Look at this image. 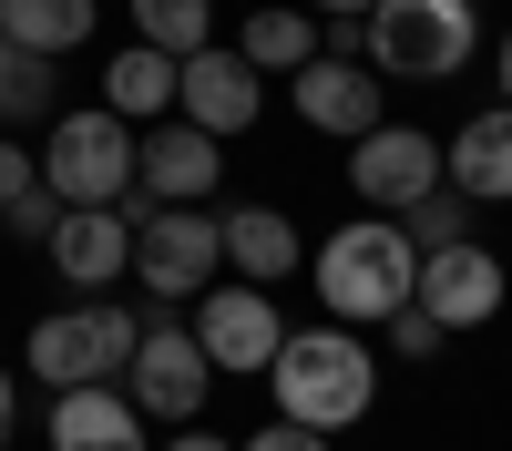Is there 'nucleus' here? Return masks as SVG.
<instances>
[{
  "label": "nucleus",
  "instance_id": "nucleus-30",
  "mask_svg": "<svg viewBox=\"0 0 512 451\" xmlns=\"http://www.w3.org/2000/svg\"><path fill=\"white\" fill-rule=\"evenodd\" d=\"M492 72H502V103H512V31H502V52H492Z\"/></svg>",
  "mask_w": 512,
  "mask_h": 451
},
{
  "label": "nucleus",
  "instance_id": "nucleus-6",
  "mask_svg": "<svg viewBox=\"0 0 512 451\" xmlns=\"http://www.w3.org/2000/svg\"><path fill=\"white\" fill-rule=\"evenodd\" d=\"M195 349H205L216 380H267L277 349H287V318H277L267 287H205L195 298Z\"/></svg>",
  "mask_w": 512,
  "mask_h": 451
},
{
  "label": "nucleus",
  "instance_id": "nucleus-23",
  "mask_svg": "<svg viewBox=\"0 0 512 451\" xmlns=\"http://www.w3.org/2000/svg\"><path fill=\"white\" fill-rule=\"evenodd\" d=\"M31 113H52V62H31L21 41H0V134Z\"/></svg>",
  "mask_w": 512,
  "mask_h": 451
},
{
  "label": "nucleus",
  "instance_id": "nucleus-31",
  "mask_svg": "<svg viewBox=\"0 0 512 451\" xmlns=\"http://www.w3.org/2000/svg\"><path fill=\"white\" fill-rule=\"evenodd\" d=\"M461 11H492V0H461Z\"/></svg>",
  "mask_w": 512,
  "mask_h": 451
},
{
  "label": "nucleus",
  "instance_id": "nucleus-10",
  "mask_svg": "<svg viewBox=\"0 0 512 451\" xmlns=\"http://www.w3.org/2000/svg\"><path fill=\"white\" fill-rule=\"evenodd\" d=\"M431 185H441V144L420 123H379L349 144V195H369V216H410Z\"/></svg>",
  "mask_w": 512,
  "mask_h": 451
},
{
  "label": "nucleus",
  "instance_id": "nucleus-16",
  "mask_svg": "<svg viewBox=\"0 0 512 451\" xmlns=\"http://www.w3.org/2000/svg\"><path fill=\"white\" fill-rule=\"evenodd\" d=\"M216 246H226L236 287H277V277H297V257H308L277 205H236V216H216Z\"/></svg>",
  "mask_w": 512,
  "mask_h": 451
},
{
  "label": "nucleus",
  "instance_id": "nucleus-13",
  "mask_svg": "<svg viewBox=\"0 0 512 451\" xmlns=\"http://www.w3.org/2000/svg\"><path fill=\"white\" fill-rule=\"evenodd\" d=\"M256 103H267V93H256V72L226 52V41H205V52L175 72V123H195V134H246V123H256Z\"/></svg>",
  "mask_w": 512,
  "mask_h": 451
},
{
  "label": "nucleus",
  "instance_id": "nucleus-9",
  "mask_svg": "<svg viewBox=\"0 0 512 451\" xmlns=\"http://www.w3.org/2000/svg\"><path fill=\"white\" fill-rule=\"evenodd\" d=\"M134 185L123 195V226H144L154 205H205L216 195V134H195V123H144L134 134Z\"/></svg>",
  "mask_w": 512,
  "mask_h": 451
},
{
  "label": "nucleus",
  "instance_id": "nucleus-26",
  "mask_svg": "<svg viewBox=\"0 0 512 451\" xmlns=\"http://www.w3.org/2000/svg\"><path fill=\"white\" fill-rule=\"evenodd\" d=\"M236 451H328V441H318V431H297V421H267V431H246Z\"/></svg>",
  "mask_w": 512,
  "mask_h": 451
},
{
  "label": "nucleus",
  "instance_id": "nucleus-18",
  "mask_svg": "<svg viewBox=\"0 0 512 451\" xmlns=\"http://www.w3.org/2000/svg\"><path fill=\"white\" fill-rule=\"evenodd\" d=\"M226 52H236L256 82H267V72H287V82H297V72H308V62L328 52V31H318L308 11H297V0H277V11H246V31L226 41Z\"/></svg>",
  "mask_w": 512,
  "mask_h": 451
},
{
  "label": "nucleus",
  "instance_id": "nucleus-11",
  "mask_svg": "<svg viewBox=\"0 0 512 451\" xmlns=\"http://www.w3.org/2000/svg\"><path fill=\"white\" fill-rule=\"evenodd\" d=\"M410 308L441 318V328H482V318H502V257H492L482 236H472V246H441V257H420Z\"/></svg>",
  "mask_w": 512,
  "mask_h": 451
},
{
  "label": "nucleus",
  "instance_id": "nucleus-29",
  "mask_svg": "<svg viewBox=\"0 0 512 451\" xmlns=\"http://www.w3.org/2000/svg\"><path fill=\"white\" fill-rule=\"evenodd\" d=\"M164 451H236V441H226V431H195V421H185V431L164 441Z\"/></svg>",
  "mask_w": 512,
  "mask_h": 451
},
{
  "label": "nucleus",
  "instance_id": "nucleus-14",
  "mask_svg": "<svg viewBox=\"0 0 512 451\" xmlns=\"http://www.w3.org/2000/svg\"><path fill=\"white\" fill-rule=\"evenodd\" d=\"M52 267L82 287V298H113V277H134V226H123V205H62Z\"/></svg>",
  "mask_w": 512,
  "mask_h": 451
},
{
  "label": "nucleus",
  "instance_id": "nucleus-5",
  "mask_svg": "<svg viewBox=\"0 0 512 451\" xmlns=\"http://www.w3.org/2000/svg\"><path fill=\"white\" fill-rule=\"evenodd\" d=\"M41 185L62 205H123L134 195V123L123 113H52V134H41Z\"/></svg>",
  "mask_w": 512,
  "mask_h": 451
},
{
  "label": "nucleus",
  "instance_id": "nucleus-22",
  "mask_svg": "<svg viewBox=\"0 0 512 451\" xmlns=\"http://www.w3.org/2000/svg\"><path fill=\"white\" fill-rule=\"evenodd\" d=\"M472 216H482L472 195H451V185H431V195H420L410 216H400V236L420 246V257H441V246H472Z\"/></svg>",
  "mask_w": 512,
  "mask_h": 451
},
{
  "label": "nucleus",
  "instance_id": "nucleus-2",
  "mask_svg": "<svg viewBox=\"0 0 512 451\" xmlns=\"http://www.w3.org/2000/svg\"><path fill=\"white\" fill-rule=\"evenodd\" d=\"M308 287L328 298V328H369V318L390 328L420 287V246L400 236V216H349V226H328Z\"/></svg>",
  "mask_w": 512,
  "mask_h": 451
},
{
  "label": "nucleus",
  "instance_id": "nucleus-12",
  "mask_svg": "<svg viewBox=\"0 0 512 451\" xmlns=\"http://www.w3.org/2000/svg\"><path fill=\"white\" fill-rule=\"evenodd\" d=\"M297 113H308V134H328V144H359V134H379V72L369 62H349V52H318L308 72H297Z\"/></svg>",
  "mask_w": 512,
  "mask_h": 451
},
{
  "label": "nucleus",
  "instance_id": "nucleus-19",
  "mask_svg": "<svg viewBox=\"0 0 512 451\" xmlns=\"http://www.w3.org/2000/svg\"><path fill=\"white\" fill-rule=\"evenodd\" d=\"M175 72L185 62H164V52H144V41H123V52L103 62V113H123L144 134V123H175Z\"/></svg>",
  "mask_w": 512,
  "mask_h": 451
},
{
  "label": "nucleus",
  "instance_id": "nucleus-28",
  "mask_svg": "<svg viewBox=\"0 0 512 451\" xmlns=\"http://www.w3.org/2000/svg\"><path fill=\"white\" fill-rule=\"evenodd\" d=\"M11 431H21V380L0 369V451H11Z\"/></svg>",
  "mask_w": 512,
  "mask_h": 451
},
{
  "label": "nucleus",
  "instance_id": "nucleus-21",
  "mask_svg": "<svg viewBox=\"0 0 512 451\" xmlns=\"http://www.w3.org/2000/svg\"><path fill=\"white\" fill-rule=\"evenodd\" d=\"M134 31H144V52L195 62V52H205V31H216V0H134Z\"/></svg>",
  "mask_w": 512,
  "mask_h": 451
},
{
  "label": "nucleus",
  "instance_id": "nucleus-17",
  "mask_svg": "<svg viewBox=\"0 0 512 451\" xmlns=\"http://www.w3.org/2000/svg\"><path fill=\"white\" fill-rule=\"evenodd\" d=\"M52 451H154V441H144V410L123 390H62L52 400Z\"/></svg>",
  "mask_w": 512,
  "mask_h": 451
},
{
  "label": "nucleus",
  "instance_id": "nucleus-15",
  "mask_svg": "<svg viewBox=\"0 0 512 451\" xmlns=\"http://www.w3.org/2000/svg\"><path fill=\"white\" fill-rule=\"evenodd\" d=\"M441 185L472 195V205H512V103H502V113H472V123L441 144Z\"/></svg>",
  "mask_w": 512,
  "mask_h": 451
},
{
  "label": "nucleus",
  "instance_id": "nucleus-8",
  "mask_svg": "<svg viewBox=\"0 0 512 451\" xmlns=\"http://www.w3.org/2000/svg\"><path fill=\"white\" fill-rule=\"evenodd\" d=\"M205 390H216V369H205V349H195V328H175V318H154L144 339H134V369H123V400H134L144 421H164V431H185L195 410H205Z\"/></svg>",
  "mask_w": 512,
  "mask_h": 451
},
{
  "label": "nucleus",
  "instance_id": "nucleus-25",
  "mask_svg": "<svg viewBox=\"0 0 512 451\" xmlns=\"http://www.w3.org/2000/svg\"><path fill=\"white\" fill-rule=\"evenodd\" d=\"M441 339H451V328H441V318H420V308L390 318V359H441Z\"/></svg>",
  "mask_w": 512,
  "mask_h": 451
},
{
  "label": "nucleus",
  "instance_id": "nucleus-4",
  "mask_svg": "<svg viewBox=\"0 0 512 451\" xmlns=\"http://www.w3.org/2000/svg\"><path fill=\"white\" fill-rule=\"evenodd\" d=\"M359 41H369V62L400 72V82H451L472 62V41H482V11H461V0H379L359 21Z\"/></svg>",
  "mask_w": 512,
  "mask_h": 451
},
{
  "label": "nucleus",
  "instance_id": "nucleus-20",
  "mask_svg": "<svg viewBox=\"0 0 512 451\" xmlns=\"http://www.w3.org/2000/svg\"><path fill=\"white\" fill-rule=\"evenodd\" d=\"M0 41H21L31 62H62L93 41V0H0Z\"/></svg>",
  "mask_w": 512,
  "mask_h": 451
},
{
  "label": "nucleus",
  "instance_id": "nucleus-27",
  "mask_svg": "<svg viewBox=\"0 0 512 451\" xmlns=\"http://www.w3.org/2000/svg\"><path fill=\"white\" fill-rule=\"evenodd\" d=\"M297 11H308V21H369L379 0H297Z\"/></svg>",
  "mask_w": 512,
  "mask_h": 451
},
{
  "label": "nucleus",
  "instance_id": "nucleus-3",
  "mask_svg": "<svg viewBox=\"0 0 512 451\" xmlns=\"http://www.w3.org/2000/svg\"><path fill=\"white\" fill-rule=\"evenodd\" d=\"M134 339H144V318L134 308H113V298H82V308H52L21 339V359H31V380L41 390H123V369H134Z\"/></svg>",
  "mask_w": 512,
  "mask_h": 451
},
{
  "label": "nucleus",
  "instance_id": "nucleus-7",
  "mask_svg": "<svg viewBox=\"0 0 512 451\" xmlns=\"http://www.w3.org/2000/svg\"><path fill=\"white\" fill-rule=\"evenodd\" d=\"M216 267H226V246H216V216H205V205H154V216L134 226V277L154 287L164 308H175V298H205Z\"/></svg>",
  "mask_w": 512,
  "mask_h": 451
},
{
  "label": "nucleus",
  "instance_id": "nucleus-24",
  "mask_svg": "<svg viewBox=\"0 0 512 451\" xmlns=\"http://www.w3.org/2000/svg\"><path fill=\"white\" fill-rule=\"evenodd\" d=\"M31 195H41V154H21L11 134H0V216H21Z\"/></svg>",
  "mask_w": 512,
  "mask_h": 451
},
{
  "label": "nucleus",
  "instance_id": "nucleus-1",
  "mask_svg": "<svg viewBox=\"0 0 512 451\" xmlns=\"http://www.w3.org/2000/svg\"><path fill=\"white\" fill-rule=\"evenodd\" d=\"M267 390H277V421H297V431H349V421H369V400H379V359L359 349V328H287V349H277V369H267Z\"/></svg>",
  "mask_w": 512,
  "mask_h": 451
}]
</instances>
